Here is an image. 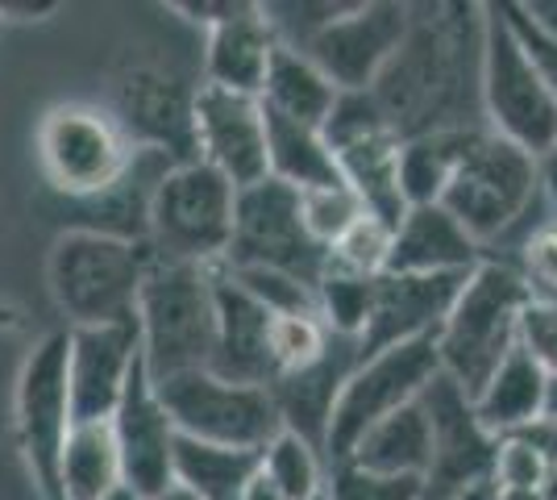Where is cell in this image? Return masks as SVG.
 <instances>
[{
	"label": "cell",
	"instance_id": "cell-36",
	"mask_svg": "<svg viewBox=\"0 0 557 500\" xmlns=\"http://www.w3.org/2000/svg\"><path fill=\"white\" fill-rule=\"evenodd\" d=\"M300 217H304V230L312 234L317 246H333L337 239H346L354 230L358 217H367L362 200L346 188V184H329V188H312L300 192Z\"/></svg>",
	"mask_w": 557,
	"mask_h": 500
},
{
	"label": "cell",
	"instance_id": "cell-2",
	"mask_svg": "<svg viewBox=\"0 0 557 500\" xmlns=\"http://www.w3.org/2000/svg\"><path fill=\"white\" fill-rule=\"evenodd\" d=\"M437 205L483 251L495 242H508L511 234H520L516 242L520 251L549 221V217L533 221V214H554V205L545 200V188H541V163L520 146L495 138L491 130L470 134Z\"/></svg>",
	"mask_w": 557,
	"mask_h": 500
},
{
	"label": "cell",
	"instance_id": "cell-5",
	"mask_svg": "<svg viewBox=\"0 0 557 500\" xmlns=\"http://www.w3.org/2000/svg\"><path fill=\"white\" fill-rule=\"evenodd\" d=\"M150 263V242L113 239L75 225L63 230L50 246L47 280L54 305L67 317V330L138 317V292Z\"/></svg>",
	"mask_w": 557,
	"mask_h": 500
},
{
	"label": "cell",
	"instance_id": "cell-15",
	"mask_svg": "<svg viewBox=\"0 0 557 500\" xmlns=\"http://www.w3.org/2000/svg\"><path fill=\"white\" fill-rule=\"evenodd\" d=\"M196 93L184 75L138 63L116 75L109 113L134 150H154L171 163L196 159Z\"/></svg>",
	"mask_w": 557,
	"mask_h": 500
},
{
	"label": "cell",
	"instance_id": "cell-39",
	"mask_svg": "<svg viewBox=\"0 0 557 500\" xmlns=\"http://www.w3.org/2000/svg\"><path fill=\"white\" fill-rule=\"evenodd\" d=\"M511 263L524 271V280L541 301H557V217H549Z\"/></svg>",
	"mask_w": 557,
	"mask_h": 500
},
{
	"label": "cell",
	"instance_id": "cell-10",
	"mask_svg": "<svg viewBox=\"0 0 557 500\" xmlns=\"http://www.w3.org/2000/svg\"><path fill=\"white\" fill-rule=\"evenodd\" d=\"M159 401L171 413L175 429L191 442L230 447V451H258L275 438L283 422L267 388L230 383L212 371H187L154 383Z\"/></svg>",
	"mask_w": 557,
	"mask_h": 500
},
{
	"label": "cell",
	"instance_id": "cell-35",
	"mask_svg": "<svg viewBox=\"0 0 557 500\" xmlns=\"http://www.w3.org/2000/svg\"><path fill=\"white\" fill-rule=\"evenodd\" d=\"M392 225H383V221H374L371 214L358 217L354 221V230H349L346 239H337L329 246V259L325 267L333 271H349V276H383L387 271V255H392Z\"/></svg>",
	"mask_w": 557,
	"mask_h": 500
},
{
	"label": "cell",
	"instance_id": "cell-28",
	"mask_svg": "<svg viewBox=\"0 0 557 500\" xmlns=\"http://www.w3.org/2000/svg\"><path fill=\"white\" fill-rule=\"evenodd\" d=\"M267 113V109H262ZM267 175L296 192L342 184V171L321 130L267 113Z\"/></svg>",
	"mask_w": 557,
	"mask_h": 500
},
{
	"label": "cell",
	"instance_id": "cell-19",
	"mask_svg": "<svg viewBox=\"0 0 557 500\" xmlns=\"http://www.w3.org/2000/svg\"><path fill=\"white\" fill-rule=\"evenodd\" d=\"M462 280L466 276H399V271L374 276L371 313L358 333V358L420 338H437Z\"/></svg>",
	"mask_w": 557,
	"mask_h": 500
},
{
	"label": "cell",
	"instance_id": "cell-17",
	"mask_svg": "<svg viewBox=\"0 0 557 500\" xmlns=\"http://www.w3.org/2000/svg\"><path fill=\"white\" fill-rule=\"evenodd\" d=\"M138 363V317L67 330V388L75 422H109Z\"/></svg>",
	"mask_w": 557,
	"mask_h": 500
},
{
	"label": "cell",
	"instance_id": "cell-34",
	"mask_svg": "<svg viewBox=\"0 0 557 500\" xmlns=\"http://www.w3.org/2000/svg\"><path fill=\"white\" fill-rule=\"evenodd\" d=\"M383 134H392V125L383 118L374 93H337L325 125H321V138L329 143L333 159L349 146H362L371 138H383Z\"/></svg>",
	"mask_w": 557,
	"mask_h": 500
},
{
	"label": "cell",
	"instance_id": "cell-11",
	"mask_svg": "<svg viewBox=\"0 0 557 500\" xmlns=\"http://www.w3.org/2000/svg\"><path fill=\"white\" fill-rule=\"evenodd\" d=\"M71 426L75 413L67 388V330H54L25 355L13 397L17 447L42 500H59V454Z\"/></svg>",
	"mask_w": 557,
	"mask_h": 500
},
{
	"label": "cell",
	"instance_id": "cell-51",
	"mask_svg": "<svg viewBox=\"0 0 557 500\" xmlns=\"http://www.w3.org/2000/svg\"><path fill=\"white\" fill-rule=\"evenodd\" d=\"M154 500H196V497H191L187 488H180V484H171V488H166L163 497H154Z\"/></svg>",
	"mask_w": 557,
	"mask_h": 500
},
{
	"label": "cell",
	"instance_id": "cell-24",
	"mask_svg": "<svg viewBox=\"0 0 557 500\" xmlns=\"http://www.w3.org/2000/svg\"><path fill=\"white\" fill-rule=\"evenodd\" d=\"M545 388H549V371H545L541 358L520 342V346L499 363V371L483 383V392H479L470 405H474V417L483 422L487 434L511 438V434L529 429L536 417H541Z\"/></svg>",
	"mask_w": 557,
	"mask_h": 500
},
{
	"label": "cell",
	"instance_id": "cell-29",
	"mask_svg": "<svg viewBox=\"0 0 557 500\" xmlns=\"http://www.w3.org/2000/svg\"><path fill=\"white\" fill-rule=\"evenodd\" d=\"M337 171H342V184L362 200V209L374 221H383L392 230L399 225V217L408 214V200L399 188V138L395 134L342 150Z\"/></svg>",
	"mask_w": 557,
	"mask_h": 500
},
{
	"label": "cell",
	"instance_id": "cell-1",
	"mask_svg": "<svg viewBox=\"0 0 557 500\" xmlns=\"http://www.w3.org/2000/svg\"><path fill=\"white\" fill-rule=\"evenodd\" d=\"M483 25L487 4H412L374 100L399 143L483 125Z\"/></svg>",
	"mask_w": 557,
	"mask_h": 500
},
{
	"label": "cell",
	"instance_id": "cell-14",
	"mask_svg": "<svg viewBox=\"0 0 557 500\" xmlns=\"http://www.w3.org/2000/svg\"><path fill=\"white\" fill-rule=\"evenodd\" d=\"M408 22H412V4L354 0L300 50L329 75L337 93H371L374 80L383 75V68L404 42Z\"/></svg>",
	"mask_w": 557,
	"mask_h": 500
},
{
	"label": "cell",
	"instance_id": "cell-30",
	"mask_svg": "<svg viewBox=\"0 0 557 500\" xmlns=\"http://www.w3.org/2000/svg\"><path fill=\"white\" fill-rule=\"evenodd\" d=\"M258 476V451H230L191 442L180 434L175 442V484L196 500H242L246 484Z\"/></svg>",
	"mask_w": 557,
	"mask_h": 500
},
{
	"label": "cell",
	"instance_id": "cell-27",
	"mask_svg": "<svg viewBox=\"0 0 557 500\" xmlns=\"http://www.w3.org/2000/svg\"><path fill=\"white\" fill-rule=\"evenodd\" d=\"M121 451L109 422H75L59 454V500H100L121 488Z\"/></svg>",
	"mask_w": 557,
	"mask_h": 500
},
{
	"label": "cell",
	"instance_id": "cell-45",
	"mask_svg": "<svg viewBox=\"0 0 557 500\" xmlns=\"http://www.w3.org/2000/svg\"><path fill=\"white\" fill-rule=\"evenodd\" d=\"M59 13V0H0V22H47Z\"/></svg>",
	"mask_w": 557,
	"mask_h": 500
},
{
	"label": "cell",
	"instance_id": "cell-50",
	"mask_svg": "<svg viewBox=\"0 0 557 500\" xmlns=\"http://www.w3.org/2000/svg\"><path fill=\"white\" fill-rule=\"evenodd\" d=\"M100 500H146V497H138V492H134L129 484H121V488H113L109 497H100Z\"/></svg>",
	"mask_w": 557,
	"mask_h": 500
},
{
	"label": "cell",
	"instance_id": "cell-20",
	"mask_svg": "<svg viewBox=\"0 0 557 500\" xmlns=\"http://www.w3.org/2000/svg\"><path fill=\"white\" fill-rule=\"evenodd\" d=\"M275 313L262 309L250 292L233 284L216 267V342H212L209 371L230 383L271 388L275 383V355H271Z\"/></svg>",
	"mask_w": 557,
	"mask_h": 500
},
{
	"label": "cell",
	"instance_id": "cell-22",
	"mask_svg": "<svg viewBox=\"0 0 557 500\" xmlns=\"http://www.w3.org/2000/svg\"><path fill=\"white\" fill-rule=\"evenodd\" d=\"M487 251L442 205H412L392 234L387 271L399 276H470Z\"/></svg>",
	"mask_w": 557,
	"mask_h": 500
},
{
	"label": "cell",
	"instance_id": "cell-4",
	"mask_svg": "<svg viewBox=\"0 0 557 500\" xmlns=\"http://www.w3.org/2000/svg\"><path fill=\"white\" fill-rule=\"evenodd\" d=\"M138 333L141 363L154 383L209 371L216 342V267L154 255L138 292Z\"/></svg>",
	"mask_w": 557,
	"mask_h": 500
},
{
	"label": "cell",
	"instance_id": "cell-7",
	"mask_svg": "<svg viewBox=\"0 0 557 500\" xmlns=\"http://www.w3.org/2000/svg\"><path fill=\"white\" fill-rule=\"evenodd\" d=\"M483 125L536 163L557 143V96L520 50L499 4H487L483 25Z\"/></svg>",
	"mask_w": 557,
	"mask_h": 500
},
{
	"label": "cell",
	"instance_id": "cell-13",
	"mask_svg": "<svg viewBox=\"0 0 557 500\" xmlns=\"http://www.w3.org/2000/svg\"><path fill=\"white\" fill-rule=\"evenodd\" d=\"M420 408L429 417V467L420 476V500H454L491 484L499 438L483 429L462 388L437 376L420 397Z\"/></svg>",
	"mask_w": 557,
	"mask_h": 500
},
{
	"label": "cell",
	"instance_id": "cell-48",
	"mask_svg": "<svg viewBox=\"0 0 557 500\" xmlns=\"http://www.w3.org/2000/svg\"><path fill=\"white\" fill-rule=\"evenodd\" d=\"M454 500H495V484H479V488H470V492H462V497Z\"/></svg>",
	"mask_w": 557,
	"mask_h": 500
},
{
	"label": "cell",
	"instance_id": "cell-33",
	"mask_svg": "<svg viewBox=\"0 0 557 500\" xmlns=\"http://www.w3.org/2000/svg\"><path fill=\"white\" fill-rule=\"evenodd\" d=\"M371 292L374 280H367V276H349V271L325 267L321 284H317V317L325 321L329 333L358 342V333L367 326V313H371Z\"/></svg>",
	"mask_w": 557,
	"mask_h": 500
},
{
	"label": "cell",
	"instance_id": "cell-23",
	"mask_svg": "<svg viewBox=\"0 0 557 500\" xmlns=\"http://www.w3.org/2000/svg\"><path fill=\"white\" fill-rule=\"evenodd\" d=\"M278 50V38L262 17L258 4H246L233 22L209 29V47H205V84L225 88L237 96H262L271 59Z\"/></svg>",
	"mask_w": 557,
	"mask_h": 500
},
{
	"label": "cell",
	"instance_id": "cell-38",
	"mask_svg": "<svg viewBox=\"0 0 557 500\" xmlns=\"http://www.w3.org/2000/svg\"><path fill=\"white\" fill-rule=\"evenodd\" d=\"M325 500H420V479H395L337 463L325 484Z\"/></svg>",
	"mask_w": 557,
	"mask_h": 500
},
{
	"label": "cell",
	"instance_id": "cell-44",
	"mask_svg": "<svg viewBox=\"0 0 557 500\" xmlns=\"http://www.w3.org/2000/svg\"><path fill=\"white\" fill-rule=\"evenodd\" d=\"M511 438H524V442H529V447L545 459V467H549V472H557V422H549V417H536L533 426L520 429V434H511Z\"/></svg>",
	"mask_w": 557,
	"mask_h": 500
},
{
	"label": "cell",
	"instance_id": "cell-12",
	"mask_svg": "<svg viewBox=\"0 0 557 500\" xmlns=\"http://www.w3.org/2000/svg\"><path fill=\"white\" fill-rule=\"evenodd\" d=\"M325 259L329 251L317 246L312 234L304 230L300 192L271 175L262 184L237 192L233 239L221 267H271V271H287L317 288L325 276Z\"/></svg>",
	"mask_w": 557,
	"mask_h": 500
},
{
	"label": "cell",
	"instance_id": "cell-16",
	"mask_svg": "<svg viewBox=\"0 0 557 500\" xmlns=\"http://www.w3.org/2000/svg\"><path fill=\"white\" fill-rule=\"evenodd\" d=\"M121 451V476L138 497L154 500L175 484V442L180 429L163 408L154 380L146 376V363L134 367V376L121 392V405L109 417Z\"/></svg>",
	"mask_w": 557,
	"mask_h": 500
},
{
	"label": "cell",
	"instance_id": "cell-25",
	"mask_svg": "<svg viewBox=\"0 0 557 500\" xmlns=\"http://www.w3.org/2000/svg\"><path fill=\"white\" fill-rule=\"evenodd\" d=\"M346 463H354L358 472H371V476H424V467H429V417H424L420 401L367 429Z\"/></svg>",
	"mask_w": 557,
	"mask_h": 500
},
{
	"label": "cell",
	"instance_id": "cell-9",
	"mask_svg": "<svg viewBox=\"0 0 557 500\" xmlns=\"http://www.w3.org/2000/svg\"><path fill=\"white\" fill-rule=\"evenodd\" d=\"M437 376H442V363H437L433 338L387 346L379 355L358 358V367L349 371L346 388L337 397L333 422H329L325 463H333V467L346 463L367 429L399 413V408L417 405Z\"/></svg>",
	"mask_w": 557,
	"mask_h": 500
},
{
	"label": "cell",
	"instance_id": "cell-41",
	"mask_svg": "<svg viewBox=\"0 0 557 500\" xmlns=\"http://www.w3.org/2000/svg\"><path fill=\"white\" fill-rule=\"evenodd\" d=\"M549 479L545 459L524 442V438H499V454H495V488H541Z\"/></svg>",
	"mask_w": 557,
	"mask_h": 500
},
{
	"label": "cell",
	"instance_id": "cell-6",
	"mask_svg": "<svg viewBox=\"0 0 557 500\" xmlns=\"http://www.w3.org/2000/svg\"><path fill=\"white\" fill-rule=\"evenodd\" d=\"M233 205L237 188L209 163L191 159L166 167L150 196L146 242L159 259L216 267L233 239Z\"/></svg>",
	"mask_w": 557,
	"mask_h": 500
},
{
	"label": "cell",
	"instance_id": "cell-43",
	"mask_svg": "<svg viewBox=\"0 0 557 500\" xmlns=\"http://www.w3.org/2000/svg\"><path fill=\"white\" fill-rule=\"evenodd\" d=\"M242 9H246L242 0H180V4H175V13H184L187 22L205 25V29H216V25L233 22Z\"/></svg>",
	"mask_w": 557,
	"mask_h": 500
},
{
	"label": "cell",
	"instance_id": "cell-52",
	"mask_svg": "<svg viewBox=\"0 0 557 500\" xmlns=\"http://www.w3.org/2000/svg\"><path fill=\"white\" fill-rule=\"evenodd\" d=\"M321 500H325V497H321Z\"/></svg>",
	"mask_w": 557,
	"mask_h": 500
},
{
	"label": "cell",
	"instance_id": "cell-26",
	"mask_svg": "<svg viewBox=\"0 0 557 500\" xmlns=\"http://www.w3.org/2000/svg\"><path fill=\"white\" fill-rule=\"evenodd\" d=\"M258 100H262V109L275 113V118L300 121V125L321 130L329 118V109H333V100H337V88L329 84V75L321 72L304 50L278 47Z\"/></svg>",
	"mask_w": 557,
	"mask_h": 500
},
{
	"label": "cell",
	"instance_id": "cell-32",
	"mask_svg": "<svg viewBox=\"0 0 557 500\" xmlns=\"http://www.w3.org/2000/svg\"><path fill=\"white\" fill-rule=\"evenodd\" d=\"M258 472L271 479L283 500H321L325 497V454L300 434L278 429L258 454Z\"/></svg>",
	"mask_w": 557,
	"mask_h": 500
},
{
	"label": "cell",
	"instance_id": "cell-42",
	"mask_svg": "<svg viewBox=\"0 0 557 500\" xmlns=\"http://www.w3.org/2000/svg\"><path fill=\"white\" fill-rule=\"evenodd\" d=\"M520 342L541 358V367L549 371V380H557V301H541V296H533V305L524 309Z\"/></svg>",
	"mask_w": 557,
	"mask_h": 500
},
{
	"label": "cell",
	"instance_id": "cell-3",
	"mask_svg": "<svg viewBox=\"0 0 557 500\" xmlns=\"http://www.w3.org/2000/svg\"><path fill=\"white\" fill-rule=\"evenodd\" d=\"M533 296L536 292L524 280V271L511 259H495V255H487L462 280L433 346H437L442 376L458 383L470 401L499 371V363L520 346L524 309L533 305Z\"/></svg>",
	"mask_w": 557,
	"mask_h": 500
},
{
	"label": "cell",
	"instance_id": "cell-18",
	"mask_svg": "<svg viewBox=\"0 0 557 500\" xmlns=\"http://www.w3.org/2000/svg\"><path fill=\"white\" fill-rule=\"evenodd\" d=\"M196 159L221 171L233 188L267 180V113L258 96L200 84L196 93Z\"/></svg>",
	"mask_w": 557,
	"mask_h": 500
},
{
	"label": "cell",
	"instance_id": "cell-37",
	"mask_svg": "<svg viewBox=\"0 0 557 500\" xmlns=\"http://www.w3.org/2000/svg\"><path fill=\"white\" fill-rule=\"evenodd\" d=\"M329 338L321 317H275V330H271V355H275V380L278 376H292L312 367L317 358L329 351Z\"/></svg>",
	"mask_w": 557,
	"mask_h": 500
},
{
	"label": "cell",
	"instance_id": "cell-49",
	"mask_svg": "<svg viewBox=\"0 0 557 500\" xmlns=\"http://www.w3.org/2000/svg\"><path fill=\"white\" fill-rule=\"evenodd\" d=\"M13 326H22V313L13 305H0V330H13Z\"/></svg>",
	"mask_w": 557,
	"mask_h": 500
},
{
	"label": "cell",
	"instance_id": "cell-47",
	"mask_svg": "<svg viewBox=\"0 0 557 500\" xmlns=\"http://www.w3.org/2000/svg\"><path fill=\"white\" fill-rule=\"evenodd\" d=\"M242 500H283V497H278L275 484H271V479H267L262 472H258V476L250 479V484H246V492H242Z\"/></svg>",
	"mask_w": 557,
	"mask_h": 500
},
{
	"label": "cell",
	"instance_id": "cell-21",
	"mask_svg": "<svg viewBox=\"0 0 557 500\" xmlns=\"http://www.w3.org/2000/svg\"><path fill=\"white\" fill-rule=\"evenodd\" d=\"M354 367H358V342L333 333V338H329V351L317 358L312 367L292 371V376H278L267 392H271V401H275L283 429L300 434L304 442H312L317 451L325 454L329 422H333L337 397H342V388H346Z\"/></svg>",
	"mask_w": 557,
	"mask_h": 500
},
{
	"label": "cell",
	"instance_id": "cell-46",
	"mask_svg": "<svg viewBox=\"0 0 557 500\" xmlns=\"http://www.w3.org/2000/svg\"><path fill=\"white\" fill-rule=\"evenodd\" d=\"M541 188H545V200L554 205V214H557V143L549 146V155L541 159Z\"/></svg>",
	"mask_w": 557,
	"mask_h": 500
},
{
	"label": "cell",
	"instance_id": "cell-40",
	"mask_svg": "<svg viewBox=\"0 0 557 500\" xmlns=\"http://www.w3.org/2000/svg\"><path fill=\"white\" fill-rule=\"evenodd\" d=\"M504 9V17H508L511 34H516V42H520V50L529 54V63L536 68V75L549 84V93L557 96V38L554 34H545L541 25L520 9V4H499Z\"/></svg>",
	"mask_w": 557,
	"mask_h": 500
},
{
	"label": "cell",
	"instance_id": "cell-31",
	"mask_svg": "<svg viewBox=\"0 0 557 500\" xmlns=\"http://www.w3.org/2000/svg\"><path fill=\"white\" fill-rule=\"evenodd\" d=\"M474 130H454V134H424L399 143V188L408 209L412 205H437L454 167L462 159L466 143Z\"/></svg>",
	"mask_w": 557,
	"mask_h": 500
},
{
	"label": "cell",
	"instance_id": "cell-8",
	"mask_svg": "<svg viewBox=\"0 0 557 500\" xmlns=\"http://www.w3.org/2000/svg\"><path fill=\"white\" fill-rule=\"evenodd\" d=\"M134 146L100 105H54L38 125V163L47 184L71 205L96 200L125 180Z\"/></svg>",
	"mask_w": 557,
	"mask_h": 500
}]
</instances>
